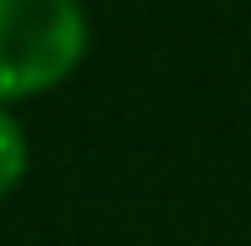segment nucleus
<instances>
[{
    "label": "nucleus",
    "instance_id": "nucleus-2",
    "mask_svg": "<svg viewBox=\"0 0 251 246\" xmlns=\"http://www.w3.org/2000/svg\"><path fill=\"white\" fill-rule=\"evenodd\" d=\"M26 174H31V133L16 108H0V200L16 195Z\"/></svg>",
    "mask_w": 251,
    "mask_h": 246
},
{
    "label": "nucleus",
    "instance_id": "nucleus-1",
    "mask_svg": "<svg viewBox=\"0 0 251 246\" xmlns=\"http://www.w3.org/2000/svg\"><path fill=\"white\" fill-rule=\"evenodd\" d=\"M93 47L82 0H0V108L72 82Z\"/></svg>",
    "mask_w": 251,
    "mask_h": 246
}]
</instances>
